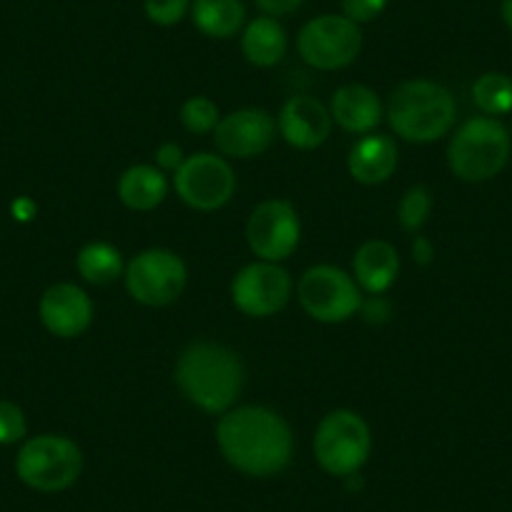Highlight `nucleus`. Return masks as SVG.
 <instances>
[{"mask_svg": "<svg viewBox=\"0 0 512 512\" xmlns=\"http://www.w3.org/2000/svg\"><path fill=\"white\" fill-rule=\"evenodd\" d=\"M216 445L241 475L274 477L292 462L294 437L282 415L269 407L244 405L221 415Z\"/></svg>", "mask_w": 512, "mask_h": 512, "instance_id": "obj_1", "label": "nucleus"}, {"mask_svg": "<svg viewBox=\"0 0 512 512\" xmlns=\"http://www.w3.org/2000/svg\"><path fill=\"white\" fill-rule=\"evenodd\" d=\"M174 379L191 405L209 415H224L241 395L244 364L224 344L194 342L181 352Z\"/></svg>", "mask_w": 512, "mask_h": 512, "instance_id": "obj_2", "label": "nucleus"}, {"mask_svg": "<svg viewBox=\"0 0 512 512\" xmlns=\"http://www.w3.org/2000/svg\"><path fill=\"white\" fill-rule=\"evenodd\" d=\"M390 126L400 139L412 144H432L450 134L457 121L455 96L435 81H405L387 106Z\"/></svg>", "mask_w": 512, "mask_h": 512, "instance_id": "obj_3", "label": "nucleus"}, {"mask_svg": "<svg viewBox=\"0 0 512 512\" xmlns=\"http://www.w3.org/2000/svg\"><path fill=\"white\" fill-rule=\"evenodd\" d=\"M512 136L497 118L475 116L455 131L447 149L452 174L470 184L490 181L502 174L510 161Z\"/></svg>", "mask_w": 512, "mask_h": 512, "instance_id": "obj_4", "label": "nucleus"}, {"mask_svg": "<svg viewBox=\"0 0 512 512\" xmlns=\"http://www.w3.org/2000/svg\"><path fill=\"white\" fill-rule=\"evenodd\" d=\"M16 472L31 490L61 492L81 477L83 455L68 437L38 435L18 450Z\"/></svg>", "mask_w": 512, "mask_h": 512, "instance_id": "obj_5", "label": "nucleus"}, {"mask_svg": "<svg viewBox=\"0 0 512 512\" xmlns=\"http://www.w3.org/2000/svg\"><path fill=\"white\" fill-rule=\"evenodd\" d=\"M372 452V432L367 422L349 410H334L314 432V457L332 477L357 475Z\"/></svg>", "mask_w": 512, "mask_h": 512, "instance_id": "obj_6", "label": "nucleus"}, {"mask_svg": "<svg viewBox=\"0 0 512 512\" xmlns=\"http://www.w3.org/2000/svg\"><path fill=\"white\" fill-rule=\"evenodd\" d=\"M297 51L302 61L317 71H339L352 66L362 53V31L344 16H317L299 31Z\"/></svg>", "mask_w": 512, "mask_h": 512, "instance_id": "obj_7", "label": "nucleus"}, {"mask_svg": "<svg viewBox=\"0 0 512 512\" xmlns=\"http://www.w3.org/2000/svg\"><path fill=\"white\" fill-rule=\"evenodd\" d=\"M297 297L304 312L324 324L347 322L362 309V297L354 277L329 264H319L302 274Z\"/></svg>", "mask_w": 512, "mask_h": 512, "instance_id": "obj_8", "label": "nucleus"}, {"mask_svg": "<svg viewBox=\"0 0 512 512\" xmlns=\"http://www.w3.org/2000/svg\"><path fill=\"white\" fill-rule=\"evenodd\" d=\"M128 294L146 307H166L176 302L186 287V264L169 249H146L128 262Z\"/></svg>", "mask_w": 512, "mask_h": 512, "instance_id": "obj_9", "label": "nucleus"}, {"mask_svg": "<svg viewBox=\"0 0 512 512\" xmlns=\"http://www.w3.org/2000/svg\"><path fill=\"white\" fill-rule=\"evenodd\" d=\"M179 199L196 211H216L231 201L236 176L229 161L216 154H194L184 159L174 176Z\"/></svg>", "mask_w": 512, "mask_h": 512, "instance_id": "obj_10", "label": "nucleus"}, {"mask_svg": "<svg viewBox=\"0 0 512 512\" xmlns=\"http://www.w3.org/2000/svg\"><path fill=\"white\" fill-rule=\"evenodd\" d=\"M302 236V224L289 201L269 199L256 206L246 224V241L262 262H284L294 254Z\"/></svg>", "mask_w": 512, "mask_h": 512, "instance_id": "obj_11", "label": "nucleus"}, {"mask_svg": "<svg viewBox=\"0 0 512 512\" xmlns=\"http://www.w3.org/2000/svg\"><path fill=\"white\" fill-rule=\"evenodd\" d=\"M292 297L287 269L274 262H254L241 269L231 282V302L246 317H272L282 312Z\"/></svg>", "mask_w": 512, "mask_h": 512, "instance_id": "obj_12", "label": "nucleus"}, {"mask_svg": "<svg viewBox=\"0 0 512 512\" xmlns=\"http://www.w3.org/2000/svg\"><path fill=\"white\" fill-rule=\"evenodd\" d=\"M277 121L262 108H241L219 121L214 131L216 149L231 159H254L272 146Z\"/></svg>", "mask_w": 512, "mask_h": 512, "instance_id": "obj_13", "label": "nucleus"}, {"mask_svg": "<svg viewBox=\"0 0 512 512\" xmlns=\"http://www.w3.org/2000/svg\"><path fill=\"white\" fill-rule=\"evenodd\" d=\"M41 322L53 337H81L93 322L91 297L76 284H53L38 304Z\"/></svg>", "mask_w": 512, "mask_h": 512, "instance_id": "obj_14", "label": "nucleus"}, {"mask_svg": "<svg viewBox=\"0 0 512 512\" xmlns=\"http://www.w3.org/2000/svg\"><path fill=\"white\" fill-rule=\"evenodd\" d=\"M282 139L299 151H312L329 139L332 113L312 96H292L277 118Z\"/></svg>", "mask_w": 512, "mask_h": 512, "instance_id": "obj_15", "label": "nucleus"}, {"mask_svg": "<svg viewBox=\"0 0 512 512\" xmlns=\"http://www.w3.org/2000/svg\"><path fill=\"white\" fill-rule=\"evenodd\" d=\"M352 269L357 287H362L372 297H379L395 284L397 274H400V256L390 241H364L354 254Z\"/></svg>", "mask_w": 512, "mask_h": 512, "instance_id": "obj_16", "label": "nucleus"}, {"mask_svg": "<svg viewBox=\"0 0 512 512\" xmlns=\"http://www.w3.org/2000/svg\"><path fill=\"white\" fill-rule=\"evenodd\" d=\"M329 113H332V121H337L344 131L367 136L382 121V103L372 88L349 83V86L337 88Z\"/></svg>", "mask_w": 512, "mask_h": 512, "instance_id": "obj_17", "label": "nucleus"}, {"mask_svg": "<svg viewBox=\"0 0 512 512\" xmlns=\"http://www.w3.org/2000/svg\"><path fill=\"white\" fill-rule=\"evenodd\" d=\"M397 144L390 136L367 134L349 151V174L367 186L384 184L397 169Z\"/></svg>", "mask_w": 512, "mask_h": 512, "instance_id": "obj_18", "label": "nucleus"}, {"mask_svg": "<svg viewBox=\"0 0 512 512\" xmlns=\"http://www.w3.org/2000/svg\"><path fill=\"white\" fill-rule=\"evenodd\" d=\"M287 31L277 18L259 16L241 33V53L256 68H272L287 56Z\"/></svg>", "mask_w": 512, "mask_h": 512, "instance_id": "obj_19", "label": "nucleus"}, {"mask_svg": "<svg viewBox=\"0 0 512 512\" xmlns=\"http://www.w3.org/2000/svg\"><path fill=\"white\" fill-rule=\"evenodd\" d=\"M169 194V181L159 166H131L118 179V199L131 211H151L164 204Z\"/></svg>", "mask_w": 512, "mask_h": 512, "instance_id": "obj_20", "label": "nucleus"}, {"mask_svg": "<svg viewBox=\"0 0 512 512\" xmlns=\"http://www.w3.org/2000/svg\"><path fill=\"white\" fill-rule=\"evenodd\" d=\"M191 21L204 36L226 41L244 28L246 8L241 0H194Z\"/></svg>", "mask_w": 512, "mask_h": 512, "instance_id": "obj_21", "label": "nucleus"}, {"mask_svg": "<svg viewBox=\"0 0 512 512\" xmlns=\"http://www.w3.org/2000/svg\"><path fill=\"white\" fill-rule=\"evenodd\" d=\"M76 269L88 284H96V287H106L126 272L121 251L106 241H91L83 246L76 256Z\"/></svg>", "mask_w": 512, "mask_h": 512, "instance_id": "obj_22", "label": "nucleus"}, {"mask_svg": "<svg viewBox=\"0 0 512 512\" xmlns=\"http://www.w3.org/2000/svg\"><path fill=\"white\" fill-rule=\"evenodd\" d=\"M472 101L485 116H507L512 113V78L497 71L482 73L472 83Z\"/></svg>", "mask_w": 512, "mask_h": 512, "instance_id": "obj_23", "label": "nucleus"}, {"mask_svg": "<svg viewBox=\"0 0 512 512\" xmlns=\"http://www.w3.org/2000/svg\"><path fill=\"white\" fill-rule=\"evenodd\" d=\"M221 121L219 106L206 96H194L181 106V123L189 134L206 136L214 134Z\"/></svg>", "mask_w": 512, "mask_h": 512, "instance_id": "obj_24", "label": "nucleus"}, {"mask_svg": "<svg viewBox=\"0 0 512 512\" xmlns=\"http://www.w3.org/2000/svg\"><path fill=\"white\" fill-rule=\"evenodd\" d=\"M432 211V191L427 186L417 184L412 189L405 191L400 201V209H397V219H400V226L410 234H417V231L425 226L427 216Z\"/></svg>", "mask_w": 512, "mask_h": 512, "instance_id": "obj_25", "label": "nucleus"}, {"mask_svg": "<svg viewBox=\"0 0 512 512\" xmlns=\"http://www.w3.org/2000/svg\"><path fill=\"white\" fill-rule=\"evenodd\" d=\"M146 18L161 28H171L191 11V0H144Z\"/></svg>", "mask_w": 512, "mask_h": 512, "instance_id": "obj_26", "label": "nucleus"}, {"mask_svg": "<svg viewBox=\"0 0 512 512\" xmlns=\"http://www.w3.org/2000/svg\"><path fill=\"white\" fill-rule=\"evenodd\" d=\"M26 415L13 402L0 400V445H16L26 437Z\"/></svg>", "mask_w": 512, "mask_h": 512, "instance_id": "obj_27", "label": "nucleus"}, {"mask_svg": "<svg viewBox=\"0 0 512 512\" xmlns=\"http://www.w3.org/2000/svg\"><path fill=\"white\" fill-rule=\"evenodd\" d=\"M384 8H387V0H342V16L357 26L379 18Z\"/></svg>", "mask_w": 512, "mask_h": 512, "instance_id": "obj_28", "label": "nucleus"}, {"mask_svg": "<svg viewBox=\"0 0 512 512\" xmlns=\"http://www.w3.org/2000/svg\"><path fill=\"white\" fill-rule=\"evenodd\" d=\"M259 11L269 18H287L304 6V0H254Z\"/></svg>", "mask_w": 512, "mask_h": 512, "instance_id": "obj_29", "label": "nucleus"}, {"mask_svg": "<svg viewBox=\"0 0 512 512\" xmlns=\"http://www.w3.org/2000/svg\"><path fill=\"white\" fill-rule=\"evenodd\" d=\"M184 164V154H181V149L176 144H164L156 149V166H159L161 171H179V166Z\"/></svg>", "mask_w": 512, "mask_h": 512, "instance_id": "obj_30", "label": "nucleus"}, {"mask_svg": "<svg viewBox=\"0 0 512 512\" xmlns=\"http://www.w3.org/2000/svg\"><path fill=\"white\" fill-rule=\"evenodd\" d=\"M412 251H415V259H420L422 264H430V259H432V246H430V241L422 239V236H417L415 246H412Z\"/></svg>", "mask_w": 512, "mask_h": 512, "instance_id": "obj_31", "label": "nucleus"}, {"mask_svg": "<svg viewBox=\"0 0 512 512\" xmlns=\"http://www.w3.org/2000/svg\"><path fill=\"white\" fill-rule=\"evenodd\" d=\"M500 16H502V23L507 26V31H512V0H502Z\"/></svg>", "mask_w": 512, "mask_h": 512, "instance_id": "obj_32", "label": "nucleus"}, {"mask_svg": "<svg viewBox=\"0 0 512 512\" xmlns=\"http://www.w3.org/2000/svg\"><path fill=\"white\" fill-rule=\"evenodd\" d=\"M510 136H512V134H510Z\"/></svg>", "mask_w": 512, "mask_h": 512, "instance_id": "obj_33", "label": "nucleus"}]
</instances>
